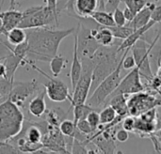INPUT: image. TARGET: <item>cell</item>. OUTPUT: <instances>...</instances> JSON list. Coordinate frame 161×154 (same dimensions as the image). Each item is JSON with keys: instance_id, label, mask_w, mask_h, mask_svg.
<instances>
[{"instance_id": "1", "label": "cell", "mask_w": 161, "mask_h": 154, "mask_svg": "<svg viewBox=\"0 0 161 154\" xmlns=\"http://www.w3.org/2000/svg\"><path fill=\"white\" fill-rule=\"evenodd\" d=\"M75 28L53 29L51 27L30 28L26 31V42L28 44L27 58L29 60L50 61L58 55L61 41L74 34Z\"/></svg>"}, {"instance_id": "2", "label": "cell", "mask_w": 161, "mask_h": 154, "mask_svg": "<svg viewBox=\"0 0 161 154\" xmlns=\"http://www.w3.org/2000/svg\"><path fill=\"white\" fill-rule=\"evenodd\" d=\"M24 113L21 108L6 99L0 104V142H8L23 128Z\"/></svg>"}, {"instance_id": "3", "label": "cell", "mask_w": 161, "mask_h": 154, "mask_svg": "<svg viewBox=\"0 0 161 154\" xmlns=\"http://www.w3.org/2000/svg\"><path fill=\"white\" fill-rule=\"evenodd\" d=\"M23 17L19 24V27L23 29H30L37 27H49L56 24L58 26V18L47 7V5L33 6L22 11Z\"/></svg>"}, {"instance_id": "4", "label": "cell", "mask_w": 161, "mask_h": 154, "mask_svg": "<svg viewBox=\"0 0 161 154\" xmlns=\"http://www.w3.org/2000/svg\"><path fill=\"white\" fill-rule=\"evenodd\" d=\"M125 54V53H124ZM124 55L117 66V68L108 75L92 92L91 97L87 100V104L92 106V108L96 109L106 104L108 98L114 92V90L119 86L122 78H121V72H122V61H123Z\"/></svg>"}, {"instance_id": "5", "label": "cell", "mask_w": 161, "mask_h": 154, "mask_svg": "<svg viewBox=\"0 0 161 154\" xmlns=\"http://www.w3.org/2000/svg\"><path fill=\"white\" fill-rule=\"evenodd\" d=\"M81 61H82V72L75 89L72 92V101H71L72 107L74 105L86 104L88 100V96L91 91L94 63L92 58H81Z\"/></svg>"}, {"instance_id": "6", "label": "cell", "mask_w": 161, "mask_h": 154, "mask_svg": "<svg viewBox=\"0 0 161 154\" xmlns=\"http://www.w3.org/2000/svg\"><path fill=\"white\" fill-rule=\"evenodd\" d=\"M152 48L153 42L151 44H148V42H146V40H144L142 38L136 41L130 48L132 51V56H134L136 61V66L139 69L141 77H143L148 81H151L155 76L150 64V53Z\"/></svg>"}, {"instance_id": "7", "label": "cell", "mask_w": 161, "mask_h": 154, "mask_svg": "<svg viewBox=\"0 0 161 154\" xmlns=\"http://www.w3.org/2000/svg\"><path fill=\"white\" fill-rule=\"evenodd\" d=\"M26 64L31 66L33 69H35L37 72H39L41 74H42L44 77L48 79V81L44 84V90L45 94L47 95L50 101L55 103H62L65 101H69L71 103L72 93L69 92L68 87L62 81L57 79V77H50L47 73L43 72L39 67H37L32 60L28 59Z\"/></svg>"}, {"instance_id": "8", "label": "cell", "mask_w": 161, "mask_h": 154, "mask_svg": "<svg viewBox=\"0 0 161 154\" xmlns=\"http://www.w3.org/2000/svg\"><path fill=\"white\" fill-rule=\"evenodd\" d=\"M92 27H89L88 24H84L83 22H81L76 27L75 32L77 37V52L80 58H92L94 53L100 47L92 33Z\"/></svg>"}, {"instance_id": "9", "label": "cell", "mask_w": 161, "mask_h": 154, "mask_svg": "<svg viewBox=\"0 0 161 154\" xmlns=\"http://www.w3.org/2000/svg\"><path fill=\"white\" fill-rule=\"evenodd\" d=\"M127 105L129 115L138 117L149 109L161 106V99H158L155 95L143 90L131 94L127 99Z\"/></svg>"}, {"instance_id": "10", "label": "cell", "mask_w": 161, "mask_h": 154, "mask_svg": "<svg viewBox=\"0 0 161 154\" xmlns=\"http://www.w3.org/2000/svg\"><path fill=\"white\" fill-rule=\"evenodd\" d=\"M39 90V83L36 79H32L27 82H15L13 83L12 89L8 97L12 103L18 105L20 108L24 106L25 102L33 93Z\"/></svg>"}, {"instance_id": "11", "label": "cell", "mask_w": 161, "mask_h": 154, "mask_svg": "<svg viewBox=\"0 0 161 154\" xmlns=\"http://www.w3.org/2000/svg\"><path fill=\"white\" fill-rule=\"evenodd\" d=\"M144 88H145L141 81V74H140L139 69L136 66L134 69H132V71H130L129 73H127L125 75V77L124 79L121 80L119 86L117 87V88L114 90V92L109 97L116 95V94L131 95L133 93L143 91Z\"/></svg>"}, {"instance_id": "12", "label": "cell", "mask_w": 161, "mask_h": 154, "mask_svg": "<svg viewBox=\"0 0 161 154\" xmlns=\"http://www.w3.org/2000/svg\"><path fill=\"white\" fill-rule=\"evenodd\" d=\"M66 8L79 18H88L99 8V0H68Z\"/></svg>"}, {"instance_id": "13", "label": "cell", "mask_w": 161, "mask_h": 154, "mask_svg": "<svg viewBox=\"0 0 161 154\" xmlns=\"http://www.w3.org/2000/svg\"><path fill=\"white\" fill-rule=\"evenodd\" d=\"M0 17L2 19V26L0 28V36H7L8 32L14 27H17L22 20V11L13 9H8L0 12Z\"/></svg>"}, {"instance_id": "14", "label": "cell", "mask_w": 161, "mask_h": 154, "mask_svg": "<svg viewBox=\"0 0 161 154\" xmlns=\"http://www.w3.org/2000/svg\"><path fill=\"white\" fill-rule=\"evenodd\" d=\"M156 24H157V23H156L155 21L150 20L149 23L146 24L145 25H143V26H142V27H140V28L135 29V30L132 32L131 35H129L125 40H124L120 43V45H119V47H118V51L121 52V53H123V52H125L126 49H130L131 46H132L136 41H138L140 39H142V37H143L151 28H153Z\"/></svg>"}, {"instance_id": "15", "label": "cell", "mask_w": 161, "mask_h": 154, "mask_svg": "<svg viewBox=\"0 0 161 154\" xmlns=\"http://www.w3.org/2000/svg\"><path fill=\"white\" fill-rule=\"evenodd\" d=\"M75 37V42H74V52H73V60L71 65V71H70V79H71V85H72V92L75 89L82 72V61L81 58L78 56L77 52V37L76 32H74Z\"/></svg>"}, {"instance_id": "16", "label": "cell", "mask_w": 161, "mask_h": 154, "mask_svg": "<svg viewBox=\"0 0 161 154\" xmlns=\"http://www.w3.org/2000/svg\"><path fill=\"white\" fill-rule=\"evenodd\" d=\"M155 7H156L155 3L146 4V6L135 15L134 19L131 22H129L127 24V25H129L130 27H132L135 30V29L140 28V27L145 25L146 24H148L149 21L151 20V14H152V11L155 8Z\"/></svg>"}, {"instance_id": "17", "label": "cell", "mask_w": 161, "mask_h": 154, "mask_svg": "<svg viewBox=\"0 0 161 154\" xmlns=\"http://www.w3.org/2000/svg\"><path fill=\"white\" fill-rule=\"evenodd\" d=\"M92 33L100 46H111L114 44V36L108 27L97 25L92 28Z\"/></svg>"}, {"instance_id": "18", "label": "cell", "mask_w": 161, "mask_h": 154, "mask_svg": "<svg viewBox=\"0 0 161 154\" xmlns=\"http://www.w3.org/2000/svg\"><path fill=\"white\" fill-rule=\"evenodd\" d=\"M106 105H110L114 108L118 116L125 117L128 113V105H127V98L125 94H116L109 97L106 101Z\"/></svg>"}, {"instance_id": "19", "label": "cell", "mask_w": 161, "mask_h": 154, "mask_svg": "<svg viewBox=\"0 0 161 154\" xmlns=\"http://www.w3.org/2000/svg\"><path fill=\"white\" fill-rule=\"evenodd\" d=\"M45 90L42 91L36 97H34L28 104V113L35 117L41 118L46 112V103L44 100Z\"/></svg>"}, {"instance_id": "20", "label": "cell", "mask_w": 161, "mask_h": 154, "mask_svg": "<svg viewBox=\"0 0 161 154\" xmlns=\"http://www.w3.org/2000/svg\"><path fill=\"white\" fill-rule=\"evenodd\" d=\"M12 51V50H11ZM4 65L6 66V70H7V78L14 81V75L15 72L17 71V69L19 68V66L24 65V61L22 58H20L18 56H16L15 54H13L11 52V54H9L4 60H3Z\"/></svg>"}, {"instance_id": "21", "label": "cell", "mask_w": 161, "mask_h": 154, "mask_svg": "<svg viewBox=\"0 0 161 154\" xmlns=\"http://www.w3.org/2000/svg\"><path fill=\"white\" fill-rule=\"evenodd\" d=\"M157 123L156 122H147L136 117V124L134 133L138 134L141 136H150L152 134L156 132Z\"/></svg>"}, {"instance_id": "22", "label": "cell", "mask_w": 161, "mask_h": 154, "mask_svg": "<svg viewBox=\"0 0 161 154\" xmlns=\"http://www.w3.org/2000/svg\"><path fill=\"white\" fill-rule=\"evenodd\" d=\"M98 24H100L101 26H105V27H111L115 25L114 20H113V15L112 13L107 11V10H100L97 9L95 10L92 16H91Z\"/></svg>"}, {"instance_id": "23", "label": "cell", "mask_w": 161, "mask_h": 154, "mask_svg": "<svg viewBox=\"0 0 161 154\" xmlns=\"http://www.w3.org/2000/svg\"><path fill=\"white\" fill-rule=\"evenodd\" d=\"M7 40L9 44L15 46L20 43H23L26 40V31L25 29H23L19 26L12 28L9 30L6 36Z\"/></svg>"}, {"instance_id": "24", "label": "cell", "mask_w": 161, "mask_h": 154, "mask_svg": "<svg viewBox=\"0 0 161 154\" xmlns=\"http://www.w3.org/2000/svg\"><path fill=\"white\" fill-rule=\"evenodd\" d=\"M50 71L54 77H58L65 68V59L61 55H56L49 61Z\"/></svg>"}, {"instance_id": "25", "label": "cell", "mask_w": 161, "mask_h": 154, "mask_svg": "<svg viewBox=\"0 0 161 154\" xmlns=\"http://www.w3.org/2000/svg\"><path fill=\"white\" fill-rule=\"evenodd\" d=\"M74 122L76 125L77 121L79 119H86L88 114L94 110V108H92V106H90L88 104H77V105H74Z\"/></svg>"}, {"instance_id": "26", "label": "cell", "mask_w": 161, "mask_h": 154, "mask_svg": "<svg viewBox=\"0 0 161 154\" xmlns=\"http://www.w3.org/2000/svg\"><path fill=\"white\" fill-rule=\"evenodd\" d=\"M108 28L111 30V32H112L115 39L122 40H125L134 31V29L132 27H130L129 25H127V24L121 25V26L114 25V26H111V27H108Z\"/></svg>"}, {"instance_id": "27", "label": "cell", "mask_w": 161, "mask_h": 154, "mask_svg": "<svg viewBox=\"0 0 161 154\" xmlns=\"http://www.w3.org/2000/svg\"><path fill=\"white\" fill-rule=\"evenodd\" d=\"M117 113L114 110V108L110 105H106V107H104L103 110H101V112L99 113V117H100V123L102 125H107L111 123L117 117Z\"/></svg>"}, {"instance_id": "28", "label": "cell", "mask_w": 161, "mask_h": 154, "mask_svg": "<svg viewBox=\"0 0 161 154\" xmlns=\"http://www.w3.org/2000/svg\"><path fill=\"white\" fill-rule=\"evenodd\" d=\"M58 129L60 133L62 134V135L67 136L68 138H74V135L76 130V125L75 124L74 120L64 119L60 121L58 125Z\"/></svg>"}, {"instance_id": "29", "label": "cell", "mask_w": 161, "mask_h": 154, "mask_svg": "<svg viewBox=\"0 0 161 154\" xmlns=\"http://www.w3.org/2000/svg\"><path fill=\"white\" fill-rule=\"evenodd\" d=\"M14 81H11L6 77H0V95L2 99H8L12 87H13Z\"/></svg>"}, {"instance_id": "30", "label": "cell", "mask_w": 161, "mask_h": 154, "mask_svg": "<svg viewBox=\"0 0 161 154\" xmlns=\"http://www.w3.org/2000/svg\"><path fill=\"white\" fill-rule=\"evenodd\" d=\"M122 2H124L125 7L132 10L135 14L142 9L147 4L146 0H122Z\"/></svg>"}, {"instance_id": "31", "label": "cell", "mask_w": 161, "mask_h": 154, "mask_svg": "<svg viewBox=\"0 0 161 154\" xmlns=\"http://www.w3.org/2000/svg\"><path fill=\"white\" fill-rule=\"evenodd\" d=\"M86 119L88 120V122H89V123H90V125L92 126V128L93 132H94V133H95V132H97V131H98L99 126L101 125V123H100V117H99V113L94 109V110L91 111V112L88 114V116H87Z\"/></svg>"}, {"instance_id": "32", "label": "cell", "mask_w": 161, "mask_h": 154, "mask_svg": "<svg viewBox=\"0 0 161 154\" xmlns=\"http://www.w3.org/2000/svg\"><path fill=\"white\" fill-rule=\"evenodd\" d=\"M129 50L130 49H126L125 51L124 57H123V61H122V69L126 70V71L132 70V69H134L136 67V61H135L134 56L132 55L127 56Z\"/></svg>"}, {"instance_id": "33", "label": "cell", "mask_w": 161, "mask_h": 154, "mask_svg": "<svg viewBox=\"0 0 161 154\" xmlns=\"http://www.w3.org/2000/svg\"><path fill=\"white\" fill-rule=\"evenodd\" d=\"M135 124H136V117L134 116H125L122 120V127L127 132L135 131Z\"/></svg>"}, {"instance_id": "34", "label": "cell", "mask_w": 161, "mask_h": 154, "mask_svg": "<svg viewBox=\"0 0 161 154\" xmlns=\"http://www.w3.org/2000/svg\"><path fill=\"white\" fill-rule=\"evenodd\" d=\"M76 128L83 134L87 135H92L94 132L92 128V126L90 125V123L88 122V120L86 119H79L76 123Z\"/></svg>"}, {"instance_id": "35", "label": "cell", "mask_w": 161, "mask_h": 154, "mask_svg": "<svg viewBox=\"0 0 161 154\" xmlns=\"http://www.w3.org/2000/svg\"><path fill=\"white\" fill-rule=\"evenodd\" d=\"M138 117L140 119H142V120H144V121H147V122H156L157 123V108L149 109V110L143 112L142 114H141Z\"/></svg>"}, {"instance_id": "36", "label": "cell", "mask_w": 161, "mask_h": 154, "mask_svg": "<svg viewBox=\"0 0 161 154\" xmlns=\"http://www.w3.org/2000/svg\"><path fill=\"white\" fill-rule=\"evenodd\" d=\"M112 15H113V20H114V23H115V25L121 26V25L126 24V20H125V14H124V10L117 8L112 12Z\"/></svg>"}, {"instance_id": "37", "label": "cell", "mask_w": 161, "mask_h": 154, "mask_svg": "<svg viewBox=\"0 0 161 154\" xmlns=\"http://www.w3.org/2000/svg\"><path fill=\"white\" fill-rule=\"evenodd\" d=\"M86 145L87 144H85L83 142H80L77 139L74 138L71 152L72 153H88V149H87Z\"/></svg>"}, {"instance_id": "38", "label": "cell", "mask_w": 161, "mask_h": 154, "mask_svg": "<svg viewBox=\"0 0 161 154\" xmlns=\"http://www.w3.org/2000/svg\"><path fill=\"white\" fill-rule=\"evenodd\" d=\"M11 47L5 41L0 40V61H3L9 54H11Z\"/></svg>"}, {"instance_id": "39", "label": "cell", "mask_w": 161, "mask_h": 154, "mask_svg": "<svg viewBox=\"0 0 161 154\" xmlns=\"http://www.w3.org/2000/svg\"><path fill=\"white\" fill-rule=\"evenodd\" d=\"M115 139L121 143L126 142L129 138V132L125 131V129H119L116 133H115Z\"/></svg>"}, {"instance_id": "40", "label": "cell", "mask_w": 161, "mask_h": 154, "mask_svg": "<svg viewBox=\"0 0 161 154\" xmlns=\"http://www.w3.org/2000/svg\"><path fill=\"white\" fill-rule=\"evenodd\" d=\"M122 2V0H108L105 3V10L112 13L119 6V4Z\"/></svg>"}, {"instance_id": "41", "label": "cell", "mask_w": 161, "mask_h": 154, "mask_svg": "<svg viewBox=\"0 0 161 154\" xmlns=\"http://www.w3.org/2000/svg\"><path fill=\"white\" fill-rule=\"evenodd\" d=\"M151 20L155 21L157 24L161 23V5L155 7L151 14Z\"/></svg>"}, {"instance_id": "42", "label": "cell", "mask_w": 161, "mask_h": 154, "mask_svg": "<svg viewBox=\"0 0 161 154\" xmlns=\"http://www.w3.org/2000/svg\"><path fill=\"white\" fill-rule=\"evenodd\" d=\"M150 139L152 140L153 144H154V148H155V151L158 152V153H161V140L155 135V134H152L150 135Z\"/></svg>"}, {"instance_id": "43", "label": "cell", "mask_w": 161, "mask_h": 154, "mask_svg": "<svg viewBox=\"0 0 161 154\" xmlns=\"http://www.w3.org/2000/svg\"><path fill=\"white\" fill-rule=\"evenodd\" d=\"M47 7L54 12V14L58 18V0H45Z\"/></svg>"}, {"instance_id": "44", "label": "cell", "mask_w": 161, "mask_h": 154, "mask_svg": "<svg viewBox=\"0 0 161 154\" xmlns=\"http://www.w3.org/2000/svg\"><path fill=\"white\" fill-rule=\"evenodd\" d=\"M124 14H125V20H126V22H131L133 19H134V17H135V13L132 11V10H130L128 8H126L125 7V8L124 9Z\"/></svg>"}, {"instance_id": "45", "label": "cell", "mask_w": 161, "mask_h": 154, "mask_svg": "<svg viewBox=\"0 0 161 154\" xmlns=\"http://www.w3.org/2000/svg\"><path fill=\"white\" fill-rule=\"evenodd\" d=\"M0 77H6L7 78V70L4 63H0Z\"/></svg>"}, {"instance_id": "46", "label": "cell", "mask_w": 161, "mask_h": 154, "mask_svg": "<svg viewBox=\"0 0 161 154\" xmlns=\"http://www.w3.org/2000/svg\"><path fill=\"white\" fill-rule=\"evenodd\" d=\"M158 70L157 75H158V76H161V58H160V60L158 61Z\"/></svg>"}, {"instance_id": "47", "label": "cell", "mask_w": 161, "mask_h": 154, "mask_svg": "<svg viewBox=\"0 0 161 154\" xmlns=\"http://www.w3.org/2000/svg\"><path fill=\"white\" fill-rule=\"evenodd\" d=\"M16 1H19V0H10V6H9V8L10 9L15 8V2Z\"/></svg>"}, {"instance_id": "48", "label": "cell", "mask_w": 161, "mask_h": 154, "mask_svg": "<svg viewBox=\"0 0 161 154\" xmlns=\"http://www.w3.org/2000/svg\"><path fill=\"white\" fill-rule=\"evenodd\" d=\"M154 134H155V135H157V136H158V138H159V139L161 140V128L159 129V130L156 131V132H155Z\"/></svg>"}, {"instance_id": "49", "label": "cell", "mask_w": 161, "mask_h": 154, "mask_svg": "<svg viewBox=\"0 0 161 154\" xmlns=\"http://www.w3.org/2000/svg\"><path fill=\"white\" fill-rule=\"evenodd\" d=\"M155 92H156V93H158V95L161 97V89H158V90H156Z\"/></svg>"}, {"instance_id": "50", "label": "cell", "mask_w": 161, "mask_h": 154, "mask_svg": "<svg viewBox=\"0 0 161 154\" xmlns=\"http://www.w3.org/2000/svg\"><path fill=\"white\" fill-rule=\"evenodd\" d=\"M1 26H2V19L0 17V28H1Z\"/></svg>"}, {"instance_id": "51", "label": "cell", "mask_w": 161, "mask_h": 154, "mask_svg": "<svg viewBox=\"0 0 161 154\" xmlns=\"http://www.w3.org/2000/svg\"><path fill=\"white\" fill-rule=\"evenodd\" d=\"M158 34H159V35L161 36V30H159V31H158Z\"/></svg>"}]
</instances>
